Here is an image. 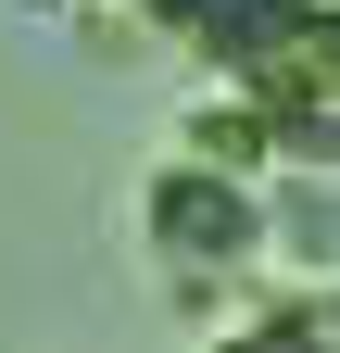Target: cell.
I'll return each mask as SVG.
<instances>
[{
    "label": "cell",
    "mask_w": 340,
    "mask_h": 353,
    "mask_svg": "<svg viewBox=\"0 0 340 353\" xmlns=\"http://www.w3.org/2000/svg\"><path fill=\"white\" fill-rule=\"evenodd\" d=\"M315 328H340V290H328V303H315Z\"/></svg>",
    "instance_id": "3"
},
{
    "label": "cell",
    "mask_w": 340,
    "mask_h": 353,
    "mask_svg": "<svg viewBox=\"0 0 340 353\" xmlns=\"http://www.w3.org/2000/svg\"><path fill=\"white\" fill-rule=\"evenodd\" d=\"M139 240L177 265L189 290H215V278H240V265H265V252H277V202L252 190V164L189 152V164H164L151 190H139Z\"/></svg>",
    "instance_id": "1"
},
{
    "label": "cell",
    "mask_w": 340,
    "mask_h": 353,
    "mask_svg": "<svg viewBox=\"0 0 340 353\" xmlns=\"http://www.w3.org/2000/svg\"><path fill=\"white\" fill-rule=\"evenodd\" d=\"M252 88L277 114V152L303 176H340V0H303L277 26V51L252 63Z\"/></svg>",
    "instance_id": "2"
}]
</instances>
